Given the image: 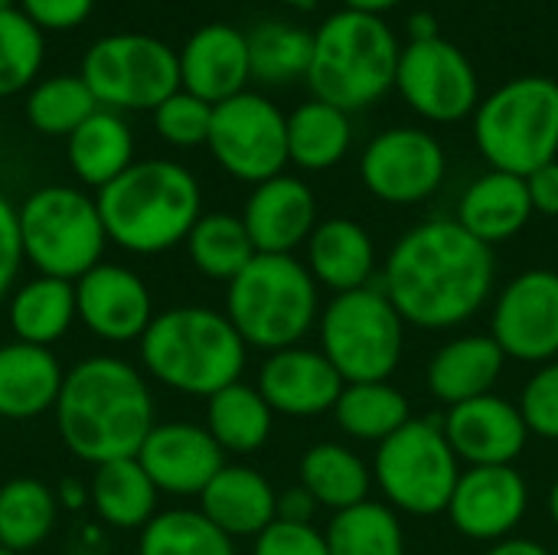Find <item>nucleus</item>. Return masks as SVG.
<instances>
[{"instance_id":"obj_8","label":"nucleus","mask_w":558,"mask_h":555,"mask_svg":"<svg viewBox=\"0 0 558 555\" xmlns=\"http://www.w3.org/2000/svg\"><path fill=\"white\" fill-rule=\"evenodd\" d=\"M320 353L343 383H386L402 366L405 321L383 288L333 294L317 321Z\"/></svg>"},{"instance_id":"obj_49","label":"nucleus","mask_w":558,"mask_h":555,"mask_svg":"<svg viewBox=\"0 0 558 555\" xmlns=\"http://www.w3.org/2000/svg\"><path fill=\"white\" fill-rule=\"evenodd\" d=\"M484 555H553L543 543L526 540V536H507L500 543H490Z\"/></svg>"},{"instance_id":"obj_51","label":"nucleus","mask_w":558,"mask_h":555,"mask_svg":"<svg viewBox=\"0 0 558 555\" xmlns=\"http://www.w3.org/2000/svg\"><path fill=\"white\" fill-rule=\"evenodd\" d=\"M56 500H62L65 507H78L85 497H82V491H78V487H72V484H62V494H56Z\"/></svg>"},{"instance_id":"obj_3","label":"nucleus","mask_w":558,"mask_h":555,"mask_svg":"<svg viewBox=\"0 0 558 555\" xmlns=\"http://www.w3.org/2000/svg\"><path fill=\"white\" fill-rule=\"evenodd\" d=\"M108 242L134 255H160L186 242L203 216L196 177L173 160H134L95 196Z\"/></svg>"},{"instance_id":"obj_52","label":"nucleus","mask_w":558,"mask_h":555,"mask_svg":"<svg viewBox=\"0 0 558 555\" xmlns=\"http://www.w3.org/2000/svg\"><path fill=\"white\" fill-rule=\"evenodd\" d=\"M546 504H549V517H553V523L558 527V478H556V484L549 487V500H546Z\"/></svg>"},{"instance_id":"obj_48","label":"nucleus","mask_w":558,"mask_h":555,"mask_svg":"<svg viewBox=\"0 0 558 555\" xmlns=\"http://www.w3.org/2000/svg\"><path fill=\"white\" fill-rule=\"evenodd\" d=\"M317 510H320V504L301 484L278 494V520H284V523H314Z\"/></svg>"},{"instance_id":"obj_1","label":"nucleus","mask_w":558,"mask_h":555,"mask_svg":"<svg viewBox=\"0 0 558 555\" xmlns=\"http://www.w3.org/2000/svg\"><path fill=\"white\" fill-rule=\"evenodd\" d=\"M383 291L405 327L454 330L494 298L497 255L458 219H425L392 245Z\"/></svg>"},{"instance_id":"obj_23","label":"nucleus","mask_w":558,"mask_h":555,"mask_svg":"<svg viewBox=\"0 0 558 555\" xmlns=\"http://www.w3.org/2000/svg\"><path fill=\"white\" fill-rule=\"evenodd\" d=\"M199 514L229 540H255L278 520V491L248 464H226L199 494Z\"/></svg>"},{"instance_id":"obj_39","label":"nucleus","mask_w":558,"mask_h":555,"mask_svg":"<svg viewBox=\"0 0 558 555\" xmlns=\"http://www.w3.org/2000/svg\"><path fill=\"white\" fill-rule=\"evenodd\" d=\"M137 555H235L232 540L199 510H163L144 530Z\"/></svg>"},{"instance_id":"obj_47","label":"nucleus","mask_w":558,"mask_h":555,"mask_svg":"<svg viewBox=\"0 0 558 555\" xmlns=\"http://www.w3.org/2000/svg\"><path fill=\"white\" fill-rule=\"evenodd\" d=\"M526 186H530L533 213H539L546 219H558V160L539 167L536 173H530Z\"/></svg>"},{"instance_id":"obj_26","label":"nucleus","mask_w":558,"mask_h":555,"mask_svg":"<svg viewBox=\"0 0 558 555\" xmlns=\"http://www.w3.org/2000/svg\"><path fill=\"white\" fill-rule=\"evenodd\" d=\"M454 219L490 249L510 242L533 219V200H530L526 177L504 173V170H490V173L477 177L461 193Z\"/></svg>"},{"instance_id":"obj_46","label":"nucleus","mask_w":558,"mask_h":555,"mask_svg":"<svg viewBox=\"0 0 558 555\" xmlns=\"http://www.w3.org/2000/svg\"><path fill=\"white\" fill-rule=\"evenodd\" d=\"M95 0H20V10L39 29H72L88 20Z\"/></svg>"},{"instance_id":"obj_25","label":"nucleus","mask_w":558,"mask_h":555,"mask_svg":"<svg viewBox=\"0 0 558 555\" xmlns=\"http://www.w3.org/2000/svg\"><path fill=\"white\" fill-rule=\"evenodd\" d=\"M504 366L507 353L490 334H461L432 357L425 383L432 396L451 409L494 393Z\"/></svg>"},{"instance_id":"obj_29","label":"nucleus","mask_w":558,"mask_h":555,"mask_svg":"<svg viewBox=\"0 0 558 555\" xmlns=\"http://www.w3.org/2000/svg\"><path fill=\"white\" fill-rule=\"evenodd\" d=\"M69 167L75 177L95 190L118 180L134 164V134L121 111L98 108L88 121H82L69 134Z\"/></svg>"},{"instance_id":"obj_28","label":"nucleus","mask_w":558,"mask_h":555,"mask_svg":"<svg viewBox=\"0 0 558 555\" xmlns=\"http://www.w3.org/2000/svg\"><path fill=\"white\" fill-rule=\"evenodd\" d=\"M301 487L320 504V510L340 514L369 500L373 468L340 442H317L298 464Z\"/></svg>"},{"instance_id":"obj_42","label":"nucleus","mask_w":558,"mask_h":555,"mask_svg":"<svg viewBox=\"0 0 558 555\" xmlns=\"http://www.w3.org/2000/svg\"><path fill=\"white\" fill-rule=\"evenodd\" d=\"M213 108L216 105H209V101H203V98L180 88V92H173L167 101H160L154 108V128L173 147H199V144L209 141Z\"/></svg>"},{"instance_id":"obj_22","label":"nucleus","mask_w":558,"mask_h":555,"mask_svg":"<svg viewBox=\"0 0 558 555\" xmlns=\"http://www.w3.org/2000/svg\"><path fill=\"white\" fill-rule=\"evenodd\" d=\"M248 79V36L229 23L199 26L180 49V88L209 105L242 95Z\"/></svg>"},{"instance_id":"obj_20","label":"nucleus","mask_w":558,"mask_h":555,"mask_svg":"<svg viewBox=\"0 0 558 555\" xmlns=\"http://www.w3.org/2000/svg\"><path fill=\"white\" fill-rule=\"evenodd\" d=\"M343 386L347 383L333 370V363L320 350L301 343L268 353L258 370V393L275 415L288 419H317L324 412H333Z\"/></svg>"},{"instance_id":"obj_43","label":"nucleus","mask_w":558,"mask_h":555,"mask_svg":"<svg viewBox=\"0 0 558 555\" xmlns=\"http://www.w3.org/2000/svg\"><path fill=\"white\" fill-rule=\"evenodd\" d=\"M520 412L530 435L558 442V360L543 363L520 393Z\"/></svg>"},{"instance_id":"obj_45","label":"nucleus","mask_w":558,"mask_h":555,"mask_svg":"<svg viewBox=\"0 0 558 555\" xmlns=\"http://www.w3.org/2000/svg\"><path fill=\"white\" fill-rule=\"evenodd\" d=\"M23 265V239H20V213L10 200L0 196V301L13 291V281Z\"/></svg>"},{"instance_id":"obj_31","label":"nucleus","mask_w":558,"mask_h":555,"mask_svg":"<svg viewBox=\"0 0 558 555\" xmlns=\"http://www.w3.org/2000/svg\"><path fill=\"white\" fill-rule=\"evenodd\" d=\"M157 487L137 464V458H121L95 468L88 500L95 514L114 530H144L157 517Z\"/></svg>"},{"instance_id":"obj_24","label":"nucleus","mask_w":558,"mask_h":555,"mask_svg":"<svg viewBox=\"0 0 558 555\" xmlns=\"http://www.w3.org/2000/svg\"><path fill=\"white\" fill-rule=\"evenodd\" d=\"M304 265L320 288L333 294H347L373 285L379 258L366 226L347 216H330L317 222V229L311 232Z\"/></svg>"},{"instance_id":"obj_30","label":"nucleus","mask_w":558,"mask_h":555,"mask_svg":"<svg viewBox=\"0 0 558 555\" xmlns=\"http://www.w3.org/2000/svg\"><path fill=\"white\" fill-rule=\"evenodd\" d=\"M275 412L258 386L232 383L206 399V432L226 455H255L271 438Z\"/></svg>"},{"instance_id":"obj_37","label":"nucleus","mask_w":558,"mask_h":555,"mask_svg":"<svg viewBox=\"0 0 558 555\" xmlns=\"http://www.w3.org/2000/svg\"><path fill=\"white\" fill-rule=\"evenodd\" d=\"M324 536L330 555H405L402 520L389 504L379 500L333 514Z\"/></svg>"},{"instance_id":"obj_16","label":"nucleus","mask_w":558,"mask_h":555,"mask_svg":"<svg viewBox=\"0 0 558 555\" xmlns=\"http://www.w3.org/2000/svg\"><path fill=\"white\" fill-rule=\"evenodd\" d=\"M530 510V484L517 464L468 468L448 504L451 527L474 543H500L517 533Z\"/></svg>"},{"instance_id":"obj_17","label":"nucleus","mask_w":558,"mask_h":555,"mask_svg":"<svg viewBox=\"0 0 558 555\" xmlns=\"http://www.w3.org/2000/svg\"><path fill=\"white\" fill-rule=\"evenodd\" d=\"M137 464L157 491L177 497H199L209 481L226 468V451L193 422H160L150 429L137 451Z\"/></svg>"},{"instance_id":"obj_5","label":"nucleus","mask_w":558,"mask_h":555,"mask_svg":"<svg viewBox=\"0 0 558 555\" xmlns=\"http://www.w3.org/2000/svg\"><path fill=\"white\" fill-rule=\"evenodd\" d=\"M399 56L402 46L383 16L340 10L314 33L307 69L311 95L347 114L369 108L396 88Z\"/></svg>"},{"instance_id":"obj_2","label":"nucleus","mask_w":558,"mask_h":555,"mask_svg":"<svg viewBox=\"0 0 558 555\" xmlns=\"http://www.w3.org/2000/svg\"><path fill=\"white\" fill-rule=\"evenodd\" d=\"M52 412L62 445L92 468L137 458L144 438L157 425L144 373L118 357H88L75 363L62 379Z\"/></svg>"},{"instance_id":"obj_21","label":"nucleus","mask_w":558,"mask_h":555,"mask_svg":"<svg viewBox=\"0 0 558 555\" xmlns=\"http://www.w3.org/2000/svg\"><path fill=\"white\" fill-rule=\"evenodd\" d=\"M242 222L258 255H294L317 229L314 190L301 177L278 173L248 193Z\"/></svg>"},{"instance_id":"obj_50","label":"nucleus","mask_w":558,"mask_h":555,"mask_svg":"<svg viewBox=\"0 0 558 555\" xmlns=\"http://www.w3.org/2000/svg\"><path fill=\"white\" fill-rule=\"evenodd\" d=\"M347 10H356V13H373V16H383L386 10L399 7L402 0H343Z\"/></svg>"},{"instance_id":"obj_11","label":"nucleus","mask_w":558,"mask_h":555,"mask_svg":"<svg viewBox=\"0 0 558 555\" xmlns=\"http://www.w3.org/2000/svg\"><path fill=\"white\" fill-rule=\"evenodd\" d=\"M78 75L101 108L154 111L180 92V52L147 33H114L88 46Z\"/></svg>"},{"instance_id":"obj_36","label":"nucleus","mask_w":558,"mask_h":555,"mask_svg":"<svg viewBox=\"0 0 558 555\" xmlns=\"http://www.w3.org/2000/svg\"><path fill=\"white\" fill-rule=\"evenodd\" d=\"M56 491L36 478H13L0 487V546L10 553L36 550L56 527Z\"/></svg>"},{"instance_id":"obj_15","label":"nucleus","mask_w":558,"mask_h":555,"mask_svg":"<svg viewBox=\"0 0 558 555\" xmlns=\"http://www.w3.org/2000/svg\"><path fill=\"white\" fill-rule=\"evenodd\" d=\"M490 337L507 360L553 363L558 360V272L530 268L497 291Z\"/></svg>"},{"instance_id":"obj_12","label":"nucleus","mask_w":558,"mask_h":555,"mask_svg":"<svg viewBox=\"0 0 558 555\" xmlns=\"http://www.w3.org/2000/svg\"><path fill=\"white\" fill-rule=\"evenodd\" d=\"M206 147L229 177L258 186L284 173V164H291L288 114H281L271 98L258 92H242L213 108Z\"/></svg>"},{"instance_id":"obj_53","label":"nucleus","mask_w":558,"mask_h":555,"mask_svg":"<svg viewBox=\"0 0 558 555\" xmlns=\"http://www.w3.org/2000/svg\"><path fill=\"white\" fill-rule=\"evenodd\" d=\"M278 3H284V7H298V10H307V7H314L317 0H278Z\"/></svg>"},{"instance_id":"obj_7","label":"nucleus","mask_w":558,"mask_h":555,"mask_svg":"<svg viewBox=\"0 0 558 555\" xmlns=\"http://www.w3.org/2000/svg\"><path fill=\"white\" fill-rule=\"evenodd\" d=\"M474 141L490 170L517 177L558 160V82L523 75L490 92L474 111Z\"/></svg>"},{"instance_id":"obj_18","label":"nucleus","mask_w":558,"mask_h":555,"mask_svg":"<svg viewBox=\"0 0 558 555\" xmlns=\"http://www.w3.org/2000/svg\"><path fill=\"white\" fill-rule=\"evenodd\" d=\"M75 311L78 321L108 343L141 340L157 317L144 278L108 262H98L75 281Z\"/></svg>"},{"instance_id":"obj_32","label":"nucleus","mask_w":558,"mask_h":555,"mask_svg":"<svg viewBox=\"0 0 558 555\" xmlns=\"http://www.w3.org/2000/svg\"><path fill=\"white\" fill-rule=\"evenodd\" d=\"M75 317V285L62 278L36 275L10 298V327L20 343L49 347L65 337Z\"/></svg>"},{"instance_id":"obj_34","label":"nucleus","mask_w":558,"mask_h":555,"mask_svg":"<svg viewBox=\"0 0 558 555\" xmlns=\"http://www.w3.org/2000/svg\"><path fill=\"white\" fill-rule=\"evenodd\" d=\"M337 429L353 442L383 445L412 422V406L402 389L386 383H347L333 406Z\"/></svg>"},{"instance_id":"obj_4","label":"nucleus","mask_w":558,"mask_h":555,"mask_svg":"<svg viewBox=\"0 0 558 555\" xmlns=\"http://www.w3.org/2000/svg\"><path fill=\"white\" fill-rule=\"evenodd\" d=\"M248 347L232 321L213 307H170L150 321L141 337L147 376L183 396L209 399L242 379Z\"/></svg>"},{"instance_id":"obj_54","label":"nucleus","mask_w":558,"mask_h":555,"mask_svg":"<svg viewBox=\"0 0 558 555\" xmlns=\"http://www.w3.org/2000/svg\"><path fill=\"white\" fill-rule=\"evenodd\" d=\"M16 7V0H0V10H13Z\"/></svg>"},{"instance_id":"obj_6","label":"nucleus","mask_w":558,"mask_h":555,"mask_svg":"<svg viewBox=\"0 0 558 555\" xmlns=\"http://www.w3.org/2000/svg\"><path fill=\"white\" fill-rule=\"evenodd\" d=\"M226 317L245 347L265 353L298 347L320 321V285L294 255H255L229 281Z\"/></svg>"},{"instance_id":"obj_38","label":"nucleus","mask_w":558,"mask_h":555,"mask_svg":"<svg viewBox=\"0 0 558 555\" xmlns=\"http://www.w3.org/2000/svg\"><path fill=\"white\" fill-rule=\"evenodd\" d=\"M248 36V62L252 79L265 85H288L294 79H307L311 52H314V33L291 26V23H258Z\"/></svg>"},{"instance_id":"obj_14","label":"nucleus","mask_w":558,"mask_h":555,"mask_svg":"<svg viewBox=\"0 0 558 555\" xmlns=\"http://www.w3.org/2000/svg\"><path fill=\"white\" fill-rule=\"evenodd\" d=\"M448 173L445 147L425 128H389L360 157L363 186L389 206H415L438 193Z\"/></svg>"},{"instance_id":"obj_55","label":"nucleus","mask_w":558,"mask_h":555,"mask_svg":"<svg viewBox=\"0 0 558 555\" xmlns=\"http://www.w3.org/2000/svg\"><path fill=\"white\" fill-rule=\"evenodd\" d=\"M0 555H16V553H10V550H3V546H0Z\"/></svg>"},{"instance_id":"obj_41","label":"nucleus","mask_w":558,"mask_h":555,"mask_svg":"<svg viewBox=\"0 0 558 555\" xmlns=\"http://www.w3.org/2000/svg\"><path fill=\"white\" fill-rule=\"evenodd\" d=\"M46 56L43 29L20 10H0V98L23 92Z\"/></svg>"},{"instance_id":"obj_9","label":"nucleus","mask_w":558,"mask_h":555,"mask_svg":"<svg viewBox=\"0 0 558 555\" xmlns=\"http://www.w3.org/2000/svg\"><path fill=\"white\" fill-rule=\"evenodd\" d=\"M20 239L23 258L49 278L78 281L101 262L105 226L98 203L75 186H43L23 200Z\"/></svg>"},{"instance_id":"obj_40","label":"nucleus","mask_w":558,"mask_h":555,"mask_svg":"<svg viewBox=\"0 0 558 555\" xmlns=\"http://www.w3.org/2000/svg\"><path fill=\"white\" fill-rule=\"evenodd\" d=\"M101 105L82 75H52L29 88L26 118L36 131L52 137H69L82 121H88Z\"/></svg>"},{"instance_id":"obj_19","label":"nucleus","mask_w":558,"mask_h":555,"mask_svg":"<svg viewBox=\"0 0 558 555\" xmlns=\"http://www.w3.org/2000/svg\"><path fill=\"white\" fill-rule=\"evenodd\" d=\"M441 429L458 461H464L468 468L517 464L530 442V429L523 422L520 406L494 393L451 406L441 419Z\"/></svg>"},{"instance_id":"obj_44","label":"nucleus","mask_w":558,"mask_h":555,"mask_svg":"<svg viewBox=\"0 0 558 555\" xmlns=\"http://www.w3.org/2000/svg\"><path fill=\"white\" fill-rule=\"evenodd\" d=\"M252 555H330L324 530L314 523H284L275 520L262 536H255Z\"/></svg>"},{"instance_id":"obj_35","label":"nucleus","mask_w":558,"mask_h":555,"mask_svg":"<svg viewBox=\"0 0 558 555\" xmlns=\"http://www.w3.org/2000/svg\"><path fill=\"white\" fill-rule=\"evenodd\" d=\"M190 262L199 275L213 281H232L242 268L258 255L242 216L232 213H206L186 236Z\"/></svg>"},{"instance_id":"obj_33","label":"nucleus","mask_w":558,"mask_h":555,"mask_svg":"<svg viewBox=\"0 0 558 555\" xmlns=\"http://www.w3.org/2000/svg\"><path fill=\"white\" fill-rule=\"evenodd\" d=\"M353 144L350 114L327 101H304L288 114V160L301 170L337 167Z\"/></svg>"},{"instance_id":"obj_27","label":"nucleus","mask_w":558,"mask_h":555,"mask_svg":"<svg viewBox=\"0 0 558 555\" xmlns=\"http://www.w3.org/2000/svg\"><path fill=\"white\" fill-rule=\"evenodd\" d=\"M62 366L49 347L7 343L0 347V419H36L56 409L62 393Z\"/></svg>"},{"instance_id":"obj_13","label":"nucleus","mask_w":558,"mask_h":555,"mask_svg":"<svg viewBox=\"0 0 558 555\" xmlns=\"http://www.w3.org/2000/svg\"><path fill=\"white\" fill-rule=\"evenodd\" d=\"M396 88L415 114L435 124L464 121L481 105V82L471 59L438 33L415 36L402 49Z\"/></svg>"},{"instance_id":"obj_10","label":"nucleus","mask_w":558,"mask_h":555,"mask_svg":"<svg viewBox=\"0 0 558 555\" xmlns=\"http://www.w3.org/2000/svg\"><path fill=\"white\" fill-rule=\"evenodd\" d=\"M461 478V461L445 438L441 419H412L392 438L376 445L373 484L396 514H448Z\"/></svg>"}]
</instances>
